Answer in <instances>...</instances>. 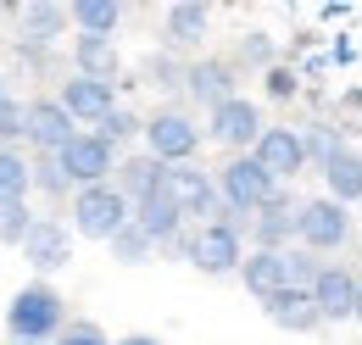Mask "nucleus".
Masks as SVG:
<instances>
[{
    "label": "nucleus",
    "instance_id": "obj_1",
    "mask_svg": "<svg viewBox=\"0 0 362 345\" xmlns=\"http://www.w3.org/2000/svg\"><path fill=\"white\" fill-rule=\"evenodd\" d=\"M67 301H62V290L45 284V279H34V284H23L11 301H6V334L11 345H56L67 334Z\"/></svg>",
    "mask_w": 362,
    "mask_h": 345
},
{
    "label": "nucleus",
    "instance_id": "obj_2",
    "mask_svg": "<svg viewBox=\"0 0 362 345\" xmlns=\"http://www.w3.org/2000/svg\"><path fill=\"white\" fill-rule=\"evenodd\" d=\"M129 223H134V201H129L117 184H90V189H73V201H67V228H73L78 240L112 245Z\"/></svg>",
    "mask_w": 362,
    "mask_h": 345
},
{
    "label": "nucleus",
    "instance_id": "obj_3",
    "mask_svg": "<svg viewBox=\"0 0 362 345\" xmlns=\"http://www.w3.org/2000/svg\"><path fill=\"white\" fill-rule=\"evenodd\" d=\"M357 223H351V206L329 201V195H313L301 201V217H296V245L313 251V257H334L340 245H351Z\"/></svg>",
    "mask_w": 362,
    "mask_h": 345
},
{
    "label": "nucleus",
    "instance_id": "obj_4",
    "mask_svg": "<svg viewBox=\"0 0 362 345\" xmlns=\"http://www.w3.org/2000/svg\"><path fill=\"white\" fill-rule=\"evenodd\" d=\"M279 189H284V184H279L251 151H245V156H228L223 168H218V195H223V206H234V212H245V217H257Z\"/></svg>",
    "mask_w": 362,
    "mask_h": 345
},
{
    "label": "nucleus",
    "instance_id": "obj_5",
    "mask_svg": "<svg viewBox=\"0 0 362 345\" xmlns=\"http://www.w3.org/2000/svg\"><path fill=\"white\" fill-rule=\"evenodd\" d=\"M201 139H206V129H201L189 112H179V106H168V112L145 117V151H151L156 162H168V168H184V162H195Z\"/></svg>",
    "mask_w": 362,
    "mask_h": 345
},
{
    "label": "nucleus",
    "instance_id": "obj_6",
    "mask_svg": "<svg viewBox=\"0 0 362 345\" xmlns=\"http://www.w3.org/2000/svg\"><path fill=\"white\" fill-rule=\"evenodd\" d=\"M184 262H189L195 273H206V279H228V273L245 267V240L228 234L223 223L189 228V234H184Z\"/></svg>",
    "mask_w": 362,
    "mask_h": 345
},
{
    "label": "nucleus",
    "instance_id": "obj_7",
    "mask_svg": "<svg viewBox=\"0 0 362 345\" xmlns=\"http://www.w3.org/2000/svg\"><path fill=\"white\" fill-rule=\"evenodd\" d=\"M78 134L84 129L73 123V112H67L56 95H34V100H28V134H23V151H28V156H62Z\"/></svg>",
    "mask_w": 362,
    "mask_h": 345
},
{
    "label": "nucleus",
    "instance_id": "obj_8",
    "mask_svg": "<svg viewBox=\"0 0 362 345\" xmlns=\"http://www.w3.org/2000/svg\"><path fill=\"white\" fill-rule=\"evenodd\" d=\"M262 134H268L262 106H257V100H245V95H234V100H223L218 112H206V139H218L228 156L257 151V139H262Z\"/></svg>",
    "mask_w": 362,
    "mask_h": 345
},
{
    "label": "nucleus",
    "instance_id": "obj_9",
    "mask_svg": "<svg viewBox=\"0 0 362 345\" xmlns=\"http://www.w3.org/2000/svg\"><path fill=\"white\" fill-rule=\"evenodd\" d=\"M168 195L179 201V212H184V223H189V228L218 223V206H223V195H218V172L184 162V168H173V178H168Z\"/></svg>",
    "mask_w": 362,
    "mask_h": 345
},
{
    "label": "nucleus",
    "instance_id": "obj_10",
    "mask_svg": "<svg viewBox=\"0 0 362 345\" xmlns=\"http://www.w3.org/2000/svg\"><path fill=\"white\" fill-rule=\"evenodd\" d=\"M56 162H62V172L73 178V189L112 184V178H117V145H106L95 129H84L73 145H67V151H62V156H56Z\"/></svg>",
    "mask_w": 362,
    "mask_h": 345
},
{
    "label": "nucleus",
    "instance_id": "obj_11",
    "mask_svg": "<svg viewBox=\"0 0 362 345\" xmlns=\"http://www.w3.org/2000/svg\"><path fill=\"white\" fill-rule=\"evenodd\" d=\"M251 156H257L279 184H296L301 172L313 168V162H307V134L290 129V123H268V134L257 139V151H251Z\"/></svg>",
    "mask_w": 362,
    "mask_h": 345
},
{
    "label": "nucleus",
    "instance_id": "obj_12",
    "mask_svg": "<svg viewBox=\"0 0 362 345\" xmlns=\"http://www.w3.org/2000/svg\"><path fill=\"white\" fill-rule=\"evenodd\" d=\"M56 100L73 112V123L100 129V123L117 112V84H106V78H84V73H67L62 89H56Z\"/></svg>",
    "mask_w": 362,
    "mask_h": 345
},
{
    "label": "nucleus",
    "instance_id": "obj_13",
    "mask_svg": "<svg viewBox=\"0 0 362 345\" xmlns=\"http://www.w3.org/2000/svg\"><path fill=\"white\" fill-rule=\"evenodd\" d=\"M73 240H78V234H73L62 217H40L34 234L23 240V262H28L40 279H50V273H62V267L73 262Z\"/></svg>",
    "mask_w": 362,
    "mask_h": 345
},
{
    "label": "nucleus",
    "instance_id": "obj_14",
    "mask_svg": "<svg viewBox=\"0 0 362 345\" xmlns=\"http://www.w3.org/2000/svg\"><path fill=\"white\" fill-rule=\"evenodd\" d=\"M240 73H234V62H218V56H201V62H184V95L195 100V106H206V112H218L223 100L240 95Z\"/></svg>",
    "mask_w": 362,
    "mask_h": 345
},
{
    "label": "nucleus",
    "instance_id": "obj_15",
    "mask_svg": "<svg viewBox=\"0 0 362 345\" xmlns=\"http://www.w3.org/2000/svg\"><path fill=\"white\" fill-rule=\"evenodd\" d=\"M357 290H362V279L346 262H323V273L313 284V301L323 312V323H351L357 317Z\"/></svg>",
    "mask_w": 362,
    "mask_h": 345
},
{
    "label": "nucleus",
    "instance_id": "obj_16",
    "mask_svg": "<svg viewBox=\"0 0 362 345\" xmlns=\"http://www.w3.org/2000/svg\"><path fill=\"white\" fill-rule=\"evenodd\" d=\"M296 217H301V201H296V189H279L268 206L257 212V228H251V251H290Z\"/></svg>",
    "mask_w": 362,
    "mask_h": 345
},
{
    "label": "nucleus",
    "instance_id": "obj_17",
    "mask_svg": "<svg viewBox=\"0 0 362 345\" xmlns=\"http://www.w3.org/2000/svg\"><path fill=\"white\" fill-rule=\"evenodd\" d=\"M134 228L139 234H151L156 240V251H173L184 234H189V223H184V212H179V201L162 189V195H151V201H139L134 206Z\"/></svg>",
    "mask_w": 362,
    "mask_h": 345
},
{
    "label": "nucleus",
    "instance_id": "obj_18",
    "mask_svg": "<svg viewBox=\"0 0 362 345\" xmlns=\"http://www.w3.org/2000/svg\"><path fill=\"white\" fill-rule=\"evenodd\" d=\"M168 178H173L168 162H156L151 151H134V156H123V162H117V178H112V184H117V189L139 206V201L162 195V189H168Z\"/></svg>",
    "mask_w": 362,
    "mask_h": 345
},
{
    "label": "nucleus",
    "instance_id": "obj_19",
    "mask_svg": "<svg viewBox=\"0 0 362 345\" xmlns=\"http://www.w3.org/2000/svg\"><path fill=\"white\" fill-rule=\"evenodd\" d=\"M262 312H268L273 329H284V334H317L323 329V312H317V301L307 290H284V296L262 301Z\"/></svg>",
    "mask_w": 362,
    "mask_h": 345
},
{
    "label": "nucleus",
    "instance_id": "obj_20",
    "mask_svg": "<svg viewBox=\"0 0 362 345\" xmlns=\"http://www.w3.org/2000/svg\"><path fill=\"white\" fill-rule=\"evenodd\" d=\"M240 279H245V290H251L257 301H273V296H284V290H290V267H284V251H245V267H240Z\"/></svg>",
    "mask_w": 362,
    "mask_h": 345
},
{
    "label": "nucleus",
    "instance_id": "obj_21",
    "mask_svg": "<svg viewBox=\"0 0 362 345\" xmlns=\"http://www.w3.org/2000/svg\"><path fill=\"white\" fill-rule=\"evenodd\" d=\"M317 172H323V195L329 201H340V206H357L362 201V151L357 145H346L340 156H329Z\"/></svg>",
    "mask_w": 362,
    "mask_h": 345
},
{
    "label": "nucleus",
    "instance_id": "obj_22",
    "mask_svg": "<svg viewBox=\"0 0 362 345\" xmlns=\"http://www.w3.org/2000/svg\"><path fill=\"white\" fill-rule=\"evenodd\" d=\"M206 28H212V6H201V0H179V6H168V17H162L168 50L201 45V40H206Z\"/></svg>",
    "mask_w": 362,
    "mask_h": 345
},
{
    "label": "nucleus",
    "instance_id": "obj_23",
    "mask_svg": "<svg viewBox=\"0 0 362 345\" xmlns=\"http://www.w3.org/2000/svg\"><path fill=\"white\" fill-rule=\"evenodd\" d=\"M17 23H23V40L28 45H50V40L67 34L73 6H45V0H34V6H17Z\"/></svg>",
    "mask_w": 362,
    "mask_h": 345
},
{
    "label": "nucleus",
    "instance_id": "obj_24",
    "mask_svg": "<svg viewBox=\"0 0 362 345\" xmlns=\"http://www.w3.org/2000/svg\"><path fill=\"white\" fill-rule=\"evenodd\" d=\"M34 195V156L23 145H0V201H28Z\"/></svg>",
    "mask_w": 362,
    "mask_h": 345
},
{
    "label": "nucleus",
    "instance_id": "obj_25",
    "mask_svg": "<svg viewBox=\"0 0 362 345\" xmlns=\"http://www.w3.org/2000/svg\"><path fill=\"white\" fill-rule=\"evenodd\" d=\"M73 28L84 40H112L123 28V6L117 0H73Z\"/></svg>",
    "mask_w": 362,
    "mask_h": 345
},
{
    "label": "nucleus",
    "instance_id": "obj_26",
    "mask_svg": "<svg viewBox=\"0 0 362 345\" xmlns=\"http://www.w3.org/2000/svg\"><path fill=\"white\" fill-rule=\"evenodd\" d=\"M73 73H84V78H117V45L112 40H73Z\"/></svg>",
    "mask_w": 362,
    "mask_h": 345
},
{
    "label": "nucleus",
    "instance_id": "obj_27",
    "mask_svg": "<svg viewBox=\"0 0 362 345\" xmlns=\"http://www.w3.org/2000/svg\"><path fill=\"white\" fill-rule=\"evenodd\" d=\"M34 223L40 217L28 212V201H0V245H17L23 251V240L34 234Z\"/></svg>",
    "mask_w": 362,
    "mask_h": 345
},
{
    "label": "nucleus",
    "instance_id": "obj_28",
    "mask_svg": "<svg viewBox=\"0 0 362 345\" xmlns=\"http://www.w3.org/2000/svg\"><path fill=\"white\" fill-rule=\"evenodd\" d=\"M234 62H245V67H262V73H273V67H279V45H273V34H262V28L240 34V50H234Z\"/></svg>",
    "mask_w": 362,
    "mask_h": 345
},
{
    "label": "nucleus",
    "instance_id": "obj_29",
    "mask_svg": "<svg viewBox=\"0 0 362 345\" xmlns=\"http://www.w3.org/2000/svg\"><path fill=\"white\" fill-rule=\"evenodd\" d=\"M100 139H106V145H117V151H123V145H134V139H145V123H139L134 112H129V106H117V112H112V117H106V123H100Z\"/></svg>",
    "mask_w": 362,
    "mask_h": 345
},
{
    "label": "nucleus",
    "instance_id": "obj_30",
    "mask_svg": "<svg viewBox=\"0 0 362 345\" xmlns=\"http://www.w3.org/2000/svg\"><path fill=\"white\" fill-rule=\"evenodd\" d=\"M106 251H112V262H129V267H134V262H151V257H156V240H151V234H139L134 223H129Z\"/></svg>",
    "mask_w": 362,
    "mask_h": 345
},
{
    "label": "nucleus",
    "instance_id": "obj_31",
    "mask_svg": "<svg viewBox=\"0 0 362 345\" xmlns=\"http://www.w3.org/2000/svg\"><path fill=\"white\" fill-rule=\"evenodd\" d=\"M34 189H40V195H50V201H67L73 178L62 172V162H56V156H34Z\"/></svg>",
    "mask_w": 362,
    "mask_h": 345
},
{
    "label": "nucleus",
    "instance_id": "obj_32",
    "mask_svg": "<svg viewBox=\"0 0 362 345\" xmlns=\"http://www.w3.org/2000/svg\"><path fill=\"white\" fill-rule=\"evenodd\" d=\"M284 267H290V290H307V296H313L317 273H323V257L301 251V245H290V251H284Z\"/></svg>",
    "mask_w": 362,
    "mask_h": 345
},
{
    "label": "nucleus",
    "instance_id": "obj_33",
    "mask_svg": "<svg viewBox=\"0 0 362 345\" xmlns=\"http://www.w3.org/2000/svg\"><path fill=\"white\" fill-rule=\"evenodd\" d=\"M301 134H307V162H313V168H323L329 156H340V151H346V139L329 129V123H313V129H301Z\"/></svg>",
    "mask_w": 362,
    "mask_h": 345
},
{
    "label": "nucleus",
    "instance_id": "obj_34",
    "mask_svg": "<svg viewBox=\"0 0 362 345\" xmlns=\"http://www.w3.org/2000/svg\"><path fill=\"white\" fill-rule=\"evenodd\" d=\"M145 78L156 89H184V67L173 56H145Z\"/></svg>",
    "mask_w": 362,
    "mask_h": 345
},
{
    "label": "nucleus",
    "instance_id": "obj_35",
    "mask_svg": "<svg viewBox=\"0 0 362 345\" xmlns=\"http://www.w3.org/2000/svg\"><path fill=\"white\" fill-rule=\"evenodd\" d=\"M23 134H28V106L11 100V106L0 112V145H23Z\"/></svg>",
    "mask_w": 362,
    "mask_h": 345
},
{
    "label": "nucleus",
    "instance_id": "obj_36",
    "mask_svg": "<svg viewBox=\"0 0 362 345\" xmlns=\"http://www.w3.org/2000/svg\"><path fill=\"white\" fill-rule=\"evenodd\" d=\"M56 345H117V340H106L100 323H84V317H78V323H67V334H62Z\"/></svg>",
    "mask_w": 362,
    "mask_h": 345
},
{
    "label": "nucleus",
    "instance_id": "obj_37",
    "mask_svg": "<svg viewBox=\"0 0 362 345\" xmlns=\"http://www.w3.org/2000/svg\"><path fill=\"white\" fill-rule=\"evenodd\" d=\"M268 95L273 100H290V95H296V73H290V67H273L268 73Z\"/></svg>",
    "mask_w": 362,
    "mask_h": 345
},
{
    "label": "nucleus",
    "instance_id": "obj_38",
    "mask_svg": "<svg viewBox=\"0 0 362 345\" xmlns=\"http://www.w3.org/2000/svg\"><path fill=\"white\" fill-rule=\"evenodd\" d=\"M117 345H162V340H156V334H123Z\"/></svg>",
    "mask_w": 362,
    "mask_h": 345
},
{
    "label": "nucleus",
    "instance_id": "obj_39",
    "mask_svg": "<svg viewBox=\"0 0 362 345\" xmlns=\"http://www.w3.org/2000/svg\"><path fill=\"white\" fill-rule=\"evenodd\" d=\"M6 106H11V89H6V84H0V112H6Z\"/></svg>",
    "mask_w": 362,
    "mask_h": 345
},
{
    "label": "nucleus",
    "instance_id": "obj_40",
    "mask_svg": "<svg viewBox=\"0 0 362 345\" xmlns=\"http://www.w3.org/2000/svg\"><path fill=\"white\" fill-rule=\"evenodd\" d=\"M351 323H357V329H362V290H357V317H351Z\"/></svg>",
    "mask_w": 362,
    "mask_h": 345
}]
</instances>
